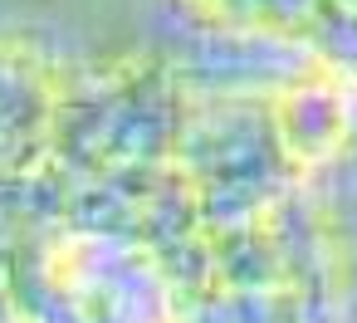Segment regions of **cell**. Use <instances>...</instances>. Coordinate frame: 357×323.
<instances>
[]
</instances>
